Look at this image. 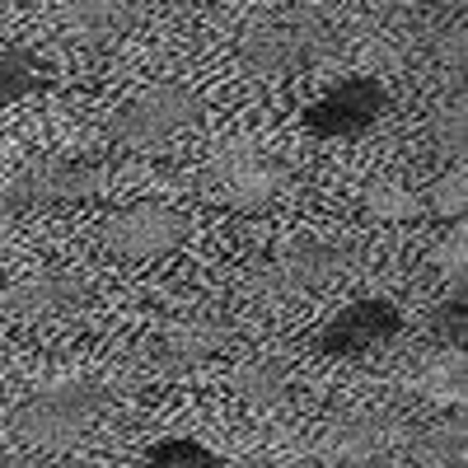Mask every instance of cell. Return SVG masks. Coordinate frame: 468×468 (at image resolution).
Wrapping results in <instances>:
<instances>
[{
    "instance_id": "obj_7",
    "label": "cell",
    "mask_w": 468,
    "mask_h": 468,
    "mask_svg": "<svg viewBox=\"0 0 468 468\" xmlns=\"http://www.w3.org/2000/svg\"><path fill=\"white\" fill-rule=\"evenodd\" d=\"M187 229H192L187 216L169 202H127L103 220L99 244H103V253L122 258V262H150V258L183 249Z\"/></svg>"
},
{
    "instance_id": "obj_9",
    "label": "cell",
    "mask_w": 468,
    "mask_h": 468,
    "mask_svg": "<svg viewBox=\"0 0 468 468\" xmlns=\"http://www.w3.org/2000/svg\"><path fill=\"white\" fill-rule=\"evenodd\" d=\"M90 300V286L70 267H33L0 291V314L15 324H57L75 319Z\"/></svg>"
},
{
    "instance_id": "obj_17",
    "label": "cell",
    "mask_w": 468,
    "mask_h": 468,
    "mask_svg": "<svg viewBox=\"0 0 468 468\" xmlns=\"http://www.w3.org/2000/svg\"><path fill=\"white\" fill-rule=\"evenodd\" d=\"M431 333H436V342H445V346H454V351L468 346V295H463V282H454V295L436 304Z\"/></svg>"
},
{
    "instance_id": "obj_3",
    "label": "cell",
    "mask_w": 468,
    "mask_h": 468,
    "mask_svg": "<svg viewBox=\"0 0 468 468\" xmlns=\"http://www.w3.org/2000/svg\"><path fill=\"white\" fill-rule=\"evenodd\" d=\"M103 178H108V169L94 154H57V160L24 165L19 174L0 183V220L80 207L103 187Z\"/></svg>"
},
{
    "instance_id": "obj_18",
    "label": "cell",
    "mask_w": 468,
    "mask_h": 468,
    "mask_svg": "<svg viewBox=\"0 0 468 468\" xmlns=\"http://www.w3.org/2000/svg\"><path fill=\"white\" fill-rule=\"evenodd\" d=\"M436 211L441 216H463V178L459 174L445 187H436Z\"/></svg>"
},
{
    "instance_id": "obj_2",
    "label": "cell",
    "mask_w": 468,
    "mask_h": 468,
    "mask_svg": "<svg viewBox=\"0 0 468 468\" xmlns=\"http://www.w3.org/2000/svg\"><path fill=\"white\" fill-rule=\"evenodd\" d=\"M337 52V28L314 15V10H291L258 24L244 43H239V61L262 75V80H286V75H300L309 66H319Z\"/></svg>"
},
{
    "instance_id": "obj_13",
    "label": "cell",
    "mask_w": 468,
    "mask_h": 468,
    "mask_svg": "<svg viewBox=\"0 0 468 468\" xmlns=\"http://www.w3.org/2000/svg\"><path fill=\"white\" fill-rule=\"evenodd\" d=\"M52 85V66L37 48H0V108L24 103Z\"/></svg>"
},
{
    "instance_id": "obj_16",
    "label": "cell",
    "mask_w": 468,
    "mask_h": 468,
    "mask_svg": "<svg viewBox=\"0 0 468 468\" xmlns=\"http://www.w3.org/2000/svg\"><path fill=\"white\" fill-rule=\"evenodd\" d=\"M136 468H220V454L192 436H169V441H154Z\"/></svg>"
},
{
    "instance_id": "obj_8",
    "label": "cell",
    "mask_w": 468,
    "mask_h": 468,
    "mask_svg": "<svg viewBox=\"0 0 468 468\" xmlns=\"http://www.w3.org/2000/svg\"><path fill=\"white\" fill-rule=\"evenodd\" d=\"M388 112V90L375 75H346V80L328 85L314 103L304 108V132L319 141H356L375 132Z\"/></svg>"
},
{
    "instance_id": "obj_1",
    "label": "cell",
    "mask_w": 468,
    "mask_h": 468,
    "mask_svg": "<svg viewBox=\"0 0 468 468\" xmlns=\"http://www.w3.org/2000/svg\"><path fill=\"white\" fill-rule=\"evenodd\" d=\"M202 94L183 80H160L108 112V141L117 150H165L202 122Z\"/></svg>"
},
{
    "instance_id": "obj_14",
    "label": "cell",
    "mask_w": 468,
    "mask_h": 468,
    "mask_svg": "<svg viewBox=\"0 0 468 468\" xmlns=\"http://www.w3.org/2000/svg\"><path fill=\"white\" fill-rule=\"evenodd\" d=\"M361 211L379 225H403V220H417L426 211V202L417 197V187H408L403 178H375L366 192H361Z\"/></svg>"
},
{
    "instance_id": "obj_11",
    "label": "cell",
    "mask_w": 468,
    "mask_h": 468,
    "mask_svg": "<svg viewBox=\"0 0 468 468\" xmlns=\"http://www.w3.org/2000/svg\"><path fill=\"white\" fill-rule=\"evenodd\" d=\"M225 337H229L225 314H216V309H187V314L169 319L150 337V366L160 375H187L202 361H211Z\"/></svg>"
},
{
    "instance_id": "obj_12",
    "label": "cell",
    "mask_w": 468,
    "mask_h": 468,
    "mask_svg": "<svg viewBox=\"0 0 468 468\" xmlns=\"http://www.w3.org/2000/svg\"><path fill=\"white\" fill-rule=\"evenodd\" d=\"M141 5L136 0H66L61 5V33L80 48H112L136 28Z\"/></svg>"
},
{
    "instance_id": "obj_10",
    "label": "cell",
    "mask_w": 468,
    "mask_h": 468,
    "mask_svg": "<svg viewBox=\"0 0 468 468\" xmlns=\"http://www.w3.org/2000/svg\"><path fill=\"white\" fill-rule=\"evenodd\" d=\"M399 333H403V309L384 295H366L356 304L337 309L319 328L314 351L319 356H333V361H356V356H370V351L388 346Z\"/></svg>"
},
{
    "instance_id": "obj_6",
    "label": "cell",
    "mask_w": 468,
    "mask_h": 468,
    "mask_svg": "<svg viewBox=\"0 0 468 468\" xmlns=\"http://www.w3.org/2000/svg\"><path fill=\"white\" fill-rule=\"evenodd\" d=\"M351 253L333 239H295L262 253L249 267V286L267 300H286V295H309V291H328L346 277Z\"/></svg>"
},
{
    "instance_id": "obj_5",
    "label": "cell",
    "mask_w": 468,
    "mask_h": 468,
    "mask_svg": "<svg viewBox=\"0 0 468 468\" xmlns=\"http://www.w3.org/2000/svg\"><path fill=\"white\" fill-rule=\"evenodd\" d=\"M108 408V388L99 379L48 384L15 412V431L28 445H75Z\"/></svg>"
},
{
    "instance_id": "obj_19",
    "label": "cell",
    "mask_w": 468,
    "mask_h": 468,
    "mask_svg": "<svg viewBox=\"0 0 468 468\" xmlns=\"http://www.w3.org/2000/svg\"><path fill=\"white\" fill-rule=\"evenodd\" d=\"M441 136H450V150H454V154L463 150V136H468V132H463V112H450L445 122L436 117V141H441Z\"/></svg>"
},
{
    "instance_id": "obj_15",
    "label": "cell",
    "mask_w": 468,
    "mask_h": 468,
    "mask_svg": "<svg viewBox=\"0 0 468 468\" xmlns=\"http://www.w3.org/2000/svg\"><path fill=\"white\" fill-rule=\"evenodd\" d=\"M234 388H239L249 403L271 408V403H282L291 394V370L277 356H253V361H244L239 370H234Z\"/></svg>"
},
{
    "instance_id": "obj_4",
    "label": "cell",
    "mask_w": 468,
    "mask_h": 468,
    "mask_svg": "<svg viewBox=\"0 0 468 468\" xmlns=\"http://www.w3.org/2000/svg\"><path fill=\"white\" fill-rule=\"evenodd\" d=\"M202 187L229 211H267L291 187V165L282 154H271L267 145L234 141L207 160Z\"/></svg>"
}]
</instances>
